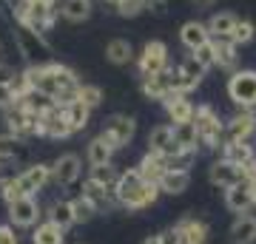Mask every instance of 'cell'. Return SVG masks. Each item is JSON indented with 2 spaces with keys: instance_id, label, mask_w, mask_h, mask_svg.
I'll return each instance as SVG.
<instances>
[{
  "instance_id": "cell-1",
  "label": "cell",
  "mask_w": 256,
  "mask_h": 244,
  "mask_svg": "<svg viewBox=\"0 0 256 244\" xmlns=\"http://www.w3.org/2000/svg\"><path fill=\"white\" fill-rule=\"evenodd\" d=\"M23 74L32 88L48 94L57 105H68L72 100H77V88H80V74L72 65L57 63V60H46L37 65H23Z\"/></svg>"
},
{
  "instance_id": "cell-2",
  "label": "cell",
  "mask_w": 256,
  "mask_h": 244,
  "mask_svg": "<svg viewBox=\"0 0 256 244\" xmlns=\"http://www.w3.org/2000/svg\"><path fill=\"white\" fill-rule=\"evenodd\" d=\"M114 196H117V205L122 210L140 213V210L154 208L162 193H160V188L154 182L142 179L137 168H126V171H120V179L114 185Z\"/></svg>"
},
{
  "instance_id": "cell-3",
  "label": "cell",
  "mask_w": 256,
  "mask_h": 244,
  "mask_svg": "<svg viewBox=\"0 0 256 244\" xmlns=\"http://www.w3.org/2000/svg\"><path fill=\"white\" fill-rule=\"evenodd\" d=\"M46 188H52V165L48 162H28L20 168L18 176L6 182L0 188V202L12 205V202L23 199V196H40Z\"/></svg>"
},
{
  "instance_id": "cell-4",
  "label": "cell",
  "mask_w": 256,
  "mask_h": 244,
  "mask_svg": "<svg viewBox=\"0 0 256 244\" xmlns=\"http://www.w3.org/2000/svg\"><path fill=\"white\" fill-rule=\"evenodd\" d=\"M60 17V0H18L12 3V20L34 28L37 34H48Z\"/></svg>"
},
{
  "instance_id": "cell-5",
  "label": "cell",
  "mask_w": 256,
  "mask_h": 244,
  "mask_svg": "<svg viewBox=\"0 0 256 244\" xmlns=\"http://www.w3.org/2000/svg\"><path fill=\"white\" fill-rule=\"evenodd\" d=\"M194 125L200 134V151H222L225 145V119L220 117V111L202 102L194 111Z\"/></svg>"
},
{
  "instance_id": "cell-6",
  "label": "cell",
  "mask_w": 256,
  "mask_h": 244,
  "mask_svg": "<svg viewBox=\"0 0 256 244\" xmlns=\"http://www.w3.org/2000/svg\"><path fill=\"white\" fill-rule=\"evenodd\" d=\"M12 37H14V45H18V54L26 60V65H37L52 60V45H48L46 34H37L34 28L23 26V23H14L12 26Z\"/></svg>"
},
{
  "instance_id": "cell-7",
  "label": "cell",
  "mask_w": 256,
  "mask_h": 244,
  "mask_svg": "<svg viewBox=\"0 0 256 244\" xmlns=\"http://www.w3.org/2000/svg\"><path fill=\"white\" fill-rule=\"evenodd\" d=\"M0 117H3L6 134L18 136V139H23V142L40 136V114H32V111H26L23 105H18V102L9 105V108H3Z\"/></svg>"
},
{
  "instance_id": "cell-8",
  "label": "cell",
  "mask_w": 256,
  "mask_h": 244,
  "mask_svg": "<svg viewBox=\"0 0 256 244\" xmlns=\"http://www.w3.org/2000/svg\"><path fill=\"white\" fill-rule=\"evenodd\" d=\"M228 100L236 105V108H256V71L254 68H236V71L228 77Z\"/></svg>"
},
{
  "instance_id": "cell-9",
  "label": "cell",
  "mask_w": 256,
  "mask_h": 244,
  "mask_svg": "<svg viewBox=\"0 0 256 244\" xmlns=\"http://www.w3.org/2000/svg\"><path fill=\"white\" fill-rule=\"evenodd\" d=\"M137 77H151V74H160L165 68H171V57H168V45L162 40H148L142 48H140L137 60Z\"/></svg>"
},
{
  "instance_id": "cell-10",
  "label": "cell",
  "mask_w": 256,
  "mask_h": 244,
  "mask_svg": "<svg viewBox=\"0 0 256 244\" xmlns=\"http://www.w3.org/2000/svg\"><path fill=\"white\" fill-rule=\"evenodd\" d=\"M6 219L18 230H32L34 225L43 222V202L37 196H23V199L6 205Z\"/></svg>"
},
{
  "instance_id": "cell-11",
  "label": "cell",
  "mask_w": 256,
  "mask_h": 244,
  "mask_svg": "<svg viewBox=\"0 0 256 244\" xmlns=\"http://www.w3.org/2000/svg\"><path fill=\"white\" fill-rule=\"evenodd\" d=\"M100 134H106V139H108L117 151H122V148H131V142H134V136H137V119L128 117V114H111L106 122H102V131Z\"/></svg>"
},
{
  "instance_id": "cell-12",
  "label": "cell",
  "mask_w": 256,
  "mask_h": 244,
  "mask_svg": "<svg viewBox=\"0 0 256 244\" xmlns=\"http://www.w3.org/2000/svg\"><path fill=\"white\" fill-rule=\"evenodd\" d=\"M48 165H52V188L57 190H68L82 176V159L77 154H60Z\"/></svg>"
},
{
  "instance_id": "cell-13",
  "label": "cell",
  "mask_w": 256,
  "mask_h": 244,
  "mask_svg": "<svg viewBox=\"0 0 256 244\" xmlns=\"http://www.w3.org/2000/svg\"><path fill=\"white\" fill-rule=\"evenodd\" d=\"M245 179H248L245 168L234 165L230 159H225V156H216V159L208 165V182L220 190H228V188H234V185H239V182H245Z\"/></svg>"
},
{
  "instance_id": "cell-14",
  "label": "cell",
  "mask_w": 256,
  "mask_h": 244,
  "mask_svg": "<svg viewBox=\"0 0 256 244\" xmlns=\"http://www.w3.org/2000/svg\"><path fill=\"white\" fill-rule=\"evenodd\" d=\"M74 136L68 119H66V108L63 105H54L48 108L46 114H40V139H48V142H60V139H68Z\"/></svg>"
},
{
  "instance_id": "cell-15",
  "label": "cell",
  "mask_w": 256,
  "mask_h": 244,
  "mask_svg": "<svg viewBox=\"0 0 256 244\" xmlns=\"http://www.w3.org/2000/svg\"><path fill=\"white\" fill-rule=\"evenodd\" d=\"M256 134V111L236 108L225 119V142H245Z\"/></svg>"
},
{
  "instance_id": "cell-16",
  "label": "cell",
  "mask_w": 256,
  "mask_h": 244,
  "mask_svg": "<svg viewBox=\"0 0 256 244\" xmlns=\"http://www.w3.org/2000/svg\"><path fill=\"white\" fill-rule=\"evenodd\" d=\"M176 236H180V244H208L210 242V227L205 219L196 216H182L174 225Z\"/></svg>"
},
{
  "instance_id": "cell-17",
  "label": "cell",
  "mask_w": 256,
  "mask_h": 244,
  "mask_svg": "<svg viewBox=\"0 0 256 244\" xmlns=\"http://www.w3.org/2000/svg\"><path fill=\"white\" fill-rule=\"evenodd\" d=\"M80 196H86V199L92 202L94 208H97V213H114V210H120L117 196H114V188H102V185H97V182H92V179L82 182Z\"/></svg>"
},
{
  "instance_id": "cell-18",
  "label": "cell",
  "mask_w": 256,
  "mask_h": 244,
  "mask_svg": "<svg viewBox=\"0 0 256 244\" xmlns=\"http://www.w3.org/2000/svg\"><path fill=\"white\" fill-rule=\"evenodd\" d=\"M220 156L230 159V162L239 165V168H245V176L256 168V145L250 142V139H245V142H225Z\"/></svg>"
},
{
  "instance_id": "cell-19",
  "label": "cell",
  "mask_w": 256,
  "mask_h": 244,
  "mask_svg": "<svg viewBox=\"0 0 256 244\" xmlns=\"http://www.w3.org/2000/svg\"><path fill=\"white\" fill-rule=\"evenodd\" d=\"M146 145H148L146 151L160 154V156H168V154H174V151H180L174 142V128H171V122H160V125L151 128L146 136Z\"/></svg>"
},
{
  "instance_id": "cell-20",
  "label": "cell",
  "mask_w": 256,
  "mask_h": 244,
  "mask_svg": "<svg viewBox=\"0 0 256 244\" xmlns=\"http://www.w3.org/2000/svg\"><path fill=\"white\" fill-rule=\"evenodd\" d=\"M140 91H142L146 100L154 102H162L165 97H171V68L151 74V77H140Z\"/></svg>"
},
{
  "instance_id": "cell-21",
  "label": "cell",
  "mask_w": 256,
  "mask_h": 244,
  "mask_svg": "<svg viewBox=\"0 0 256 244\" xmlns=\"http://www.w3.org/2000/svg\"><path fill=\"white\" fill-rule=\"evenodd\" d=\"M162 108H165L168 122L176 125V122H191L196 105L188 100V94H171V97H165V100H162Z\"/></svg>"
},
{
  "instance_id": "cell-22",
  "label": "cell",
  "mask_w": 256,
  "mask_h": 244,
  "mask_svg": "<svg viewBox=\"0 0 256 244\" xmlns=\"http://www.w3.org/2000/svg\"><path fill=\"white\" fill-rule=\"evenodd\" d=\"M43 219L48 222H54L57 227H63L66 233L74 227V210H72V199H66V196H54V199L43 205Z\"/></svg>"
},
{
  "instance_id": "cell-23",
  "label": "cell",
  "mask_w": 256,
  "mask_h": 244,
  "mask_svg": "<svg viewBox=\"0 0 256 244\" xmlns=\"http://www.w3.org/2000/svg\"><path fill=\"white\" fill-rule=\"evenodd\" d=\"M114 154H117V148L106 139V134H97L88 139L86 145V162L88 168H97V165H111L114 162Z\"/></svg>"
},
{
  "instance_id": "cell-24",
  "label": "cell",
  "mask_w": 256,
  "mask_h": 244,
  "mask_svg": "<svg viewBox=\"0 0 256 244\" xmlns=\"http://www.w3.org/2000/svg\"><path fill=\"white\" fill-rule=\"evenodd\" d=\"M225 208H228L234 216L250 213V210L256 208L254 193H250V188H248V182H239V185H234V188L225 190Z\"/></svg>"
},
{
  "instance_id": "cell-25",
  "label": "cell",
  "mask_w": 256,
  "mask_h": 244,
  "mask_svg": "<svg viewBox=\"0 0 256 244\" xmlns=\"http://www.w3.org/2000/svg\"><path fill=\"white\" fill-rule=\"evenodd\" d=\"M210 43H214V51H216V68L234 74L239 68V45L230 37H216Z\"/></svg>"
},
{
  "instance_id": "cell-26",
  "label": "cell",
  "mask_w": 256,
  "mask_h": 244,
  "mask_svg": "<svg viewBox=\"0 0 256 244\" xmlns=\"http://www.w3.org/2000/svg\"><path fill=\"white\" fill-rule=\"evenodd\" d=\"M176 74H180V80H182V91L188 94V91H194V88H200L202 85V80L208 77V68L196 63V57L194 54H188L182 63L176 65Z\"/></svg>"
},
{
  "instance_id": "cell-27",
  "label": "cell",
  "mask_w": 256,
  "mask_h": 244,
  "mask_svg": "<svg viewBox=\"0 0 256 244\" xmlns=\"http://www.w3.org/2000/svg\"><path fill=\"white\" fill-rule=\"evenodd\" d=\"M180 43H182L188 51H196L200 45L210 43L208 26H205L202 20H188V23H182V26H180Z\"/></svg>"
},
{
  "instance_id": "cell-28",
  "label": "cell",
  "mask_w": 256,
  "mask_h": 244,
  "mask_svg": "<svg viewBox=\"0 0 256 244\" xmlns=\"http://www.w3.org/2000/svg\"><path fill=\"white\" fill-rule=\"evenodd\" d=\"M106 60H108L111 65L122 68V65H131L134 60H137V51H134L131 40H126V37H114V40L106 43Z\"/></svg>"
},
{
  "instance_id": "cell-29",
  "label": "cell",
  "mask_w": 256,
  "mask_h": 244,
  "mask_svg": "<svg viewBox=\"0 0 256 244\" xmlns=\"http://www.w3.org/2000/svg\"><path fill=\"white\" fill-rule=\"evenodd\" d=\"M162 196H182L191 188V171H165L156 182Z\"/></svg>"
},
{
  "instance_id": "cell-30",
  "label": "cell",
  "mask_w": 256,
  "mask_h": 244,
  "mask_svg": "<svg viewBox=\"0 0 256 244\" xmlns=\"http://www.w3.org/2000/svg\"><path fill=\"white\" fill-rule=\"evenodd\" d=\"M230 244H256V216L254 213H242L234 219V225L228 230Z\"/></svg>"
},
{
  "instance_id": "cell-31",
  "label": "cell",
  "mask_w": 256,
  "mask_h": 244,
  "mask_svg": "<svg viewBox=\"0 0 256 244\" xmlns=\"http://www.w3.org/2000/svg\"><path fill=\"white\" fill-rule=\"evenodd\" d=\"M94 14V0H60V17L68 23H86Z\"/></svg>"
},
{
  "instance_id": "cell-32",
  "label": "cell",
  "mask_w": 256,
  "mask_h": 244,
  "mask_svg": "<svg viewBox=\"0 0 256 244\" xmlns=\"http://www.w3.org/2000/svg\"><path fill=\"white\" fill-rule=\"evenodd\" d=\"M32 244H66V230L63 227H57L54 222H48V219H43L40 225L32 227Z\"/></svg>"
},
{
  "instance_id": "cell-33",
  "label": "cell",
  "mask_w": 256,
  "mask_h": 244,
  "mask_svg": "<svg viewBox=\"0 0 256 244\" xmlns=\"http://www.w3.org/2000/svg\"><path fill=\"white\" fill-rule=\"evenodd\" d=\"M28 156V142L18 139V136L0 131V159H9V162H23Z\"/></svg>"
},
{
  "instance_id": "cell-34",
  "label": "cell",
  "mask_w": 256,
  "mask_h": 244,
  "mask_svg": "<svg viewBox=\"0 0 256 244\" xmlns=\"http://www.w3.org/2000/svg\"><path fill=\"white\" fill-rule=\"evenodd\" d=\"M14 102H18V105H23L26 111H32V114H46L48 108H54V105H57L48 94H43V91H37V88H28L26 94H20Z\"/></svg>"
},
{
  "instance_id": "cell-35",
  "label": "cell",
  "mask_w": 256,
  "mask_h": 244,
  "mask_svg": "<svg viewBox=\"0 0 256 244\" xmlns=\"http://www.w3.org/2000/svg\"><path fill=\"white\" fill-rule=\"evenodd\" d=\"M134 168L140 171V176H142V179H146V182H154V185L160 182V176L165 173L162 156H160V154H151V151H146V154L140 156V162L134 165Z\"/></svg>"
},
{
  "instance_id": "cell-36",
  "label": "cell",
  "mask_w": 256,
  "mask_h": 244,
  "mask_svg": "<svg viewBox=\"0 0 256 244\" xmlns=\"http://www.w3.org/2000/svg\"><path fill=\"white\" fill-rule=\"evenodd\" d=\"M236 14L234 11H214L208 17V31H210V40H216V37H230V31H234V26H236Z\"/></svg>"
},
{
  "instance_id": "cell-37",
  "label": "cell",
  "mask_w": 256,
  "mask_h": 244,
  "mask_svg": "<svg viewBox=\"0 0 256 244\" xmlns=\"http://www.w3.org/2000/svg\"><path fill=\"white\" fill-rule=\"evenodd\" d=\"M66 108V119H68V125H72L74 134H82L86 128H88V122H92V108H86L80 100H72L68 105H63Z\"/></svg>"
},
{
  "instance_id": "cell-38",
  "label": "cell",
  "mask_w": 256,
  "mask_h": 244,
  "mask_svg": "<svg viewBox=\"0 0 256 244\" xmlns=\"http://www.w3.org/2000/svg\"><path fill=\"white\" fill-rule=\"evenodd\" d=\"M174 128V142L180 151H200V134H196V125L191 122H176Z\"/></svg>"
},
{
  "instance_id": "cell-39",
  "label": "cell",
  "mask_w": 256,
  "mask_h": 244,
  "mask_svg": "<svg viewBox=\"0 0 256 244\" xmlns=\"http://www.w3.org/2000/svg\"><path fill=\"white\" fill-rule=\"evenodd\" d=\"M196 156H200V151H174V154L162 156V165L165 171H191L196 165Z\"/></svg>"
},
{
  "instance_id": "cell-40",
  "label": "cell",
  "mask_w": 256,
  "mask_h": 244,
  "mask_svg": "<svg viewBox=\"0 0 256 244\" xmlns=\"http://www.w3.org/2000/svg\"><path fill=\"white\" fill-rule=\"evenodd\" d=\"M77 100L86 105V108L97 111L106 102V94H102L100 85H94V82H80V88H77Z\"/></svg>"
},
{
  "instance_id": "cell-41",
  "label": "cell",
  "mask_w": 256,
  "mask_h": 244,
  "mask_svg": "<svg viewBox=\"0 0 256 244\" xmlns=\"http://www.w3.org/2000/svg\"><path fill=\"white\" fill-rule=\"evenodd\" d=\"M72 210H74V225H92L94 219L100 216L97 208H94L86 196H74V199H72Z\"/></svg>"
},
{
  "instance_id": "cell-42",
  "label": "cell",
  "mask_w": 256,
  "mask_h": 244,
  "mask_svg": "<svg viewBox=\"0 0 256 244\" xmlns=\"http://www.w3.org/2000/svg\"><path fill=\"white\" fill-rule=\"evenodd\" d=\"M86 179L97 182V185H102V188H114V185H117V179H120V168L114 162H111V165H97V168H92V171H88V176H86Z\"/></svg>"
},
{
  "instance_id": "cell-43",
  "label": "cell",
  "mask_w": 256,
  "mask_h": 244,
  "mask_svg": "<svg viewBox=\"0 0 256 244\" xmlns=\"http://www.w3.org/2000/svg\"><path fill=\"white\" fill-rule=\"evenodd\" d=\"M254 37H256V26L250 23V20H242V17H239L236 26H234V31H230V40H234L236 45H248Z\"/></svg>"
},
{
  "instance_id": "cell-44",
  "label": "cell",
  "mask_w": 256,
  "mask_h": 244,
  "mask_svg": "<svg viewBox=\"0 0 256 244\" xmlns=\"http://www.w3.org/2000/svg\"><path fill=\"white\" fill-rule=\"evenodd\" d=\"M114 11H117L120 17H137V14L146 11V0H120L117 6H114Z\"/></svg>"
},
{
  "instance_id": "cell-45",
  "label": "cell",
  "mask_w": 256,
  "mask_h": 244,
  "mask_svg": "<svg viewBox=\"0 0 256 244\" xmlns=\"http://www.w3.org/2000/svg\"><path fill=\"white\" fill-rule=\"evenodd\" d=\"M194 57H196V63L200 65H205V68H216V51H214V43H205V45H200L196 51H191Z\"/></svg>"
},
{
  "instance_id": "cell-46",
  "label": "cell",
  "mask_w": 256,
  "mask_h": 244,
  "mask_svg": "<svg viewBox=\"0 0 256 244\" xmlns=\"http://www.w3.org/2000/svg\"><path fill=\"white\" fill-rule=\"evenodd\" d=\"M0 244H20L18 227L9 225V222H0Z\"/></svg>"
},
{
  "instance_id": "cell-47",
  "label": "cell",
  "mask_w": 256,
  "mask_h": 244,
  "mask_svg": "<svg viewBox=\"0 0 256 244\" xmlns=\"http://www.w3.org/2000/svg\"><path fill=\"white\" fill-rule=\"evenodd\" d=\"M18 176V162H9V159H0V188L6 185V182H12Z\"/></svg>"
},
{
  "instance_id": "cell-48",
  "label": "cell",
  "mask_w": 256,
  "mask_h": 244,
  "mask_svg": "<svg viewBox=\"0 0 256 244\" xmlns=\"http://www.w3.org/2000/svg\"><path fill=\"white\" fill-rule=\"evenodd\" d=\"M14 91H12V85L9 82H0V111L3 108H9V105H14Z\"/></svg>"
},
{
  "instance_id": "cell-49",
  "label": "cell",
  "mask_w": 256,
  "mask_h": 244,
  "mask_svg": "<svg viewBox=\"0 0 256 244\" xmlns=\"http://www.w3.org/2000/svg\"><path fill=\"white\" fill-rule=\"evenodd\" d=\"M14 68H12V63H6L3 57H0V82H12V77H14Z\"/></svg>"
},
{
  "instance_id": "cell-50",
  "label": "cell",
  "mask_w": 256,
  "mask_h": 244,
  "mask_svg": "<svg viewBox=\"0 0 256 244\" xmlns=\"http://www.w3.org/2000/svg\"><path fill=\"white\" fill-rule=\"evenodd\" d=\"M160 242H162V244H180V236H176L174 227H168V230L160 233Z\"/></svg>"
},
{
  "instance_id": "cell-51",
  "label": "cell",
  "mask_w": 256,
  "mask_h": 244,
  "mask_svg": "<svg viewBox=\"0 0 256 244\" xmlns=\"http://www.w3.org/2000/svg\"><path fill=\"white\" fill-rule=\"evenodd\" d=\"M248 188H250V193H254V202H256V168H254V171H250V173H248Z\"/></svg>"
},
{
  "instance_id": "cell-52",
  "label": "cell",
  "mask_w": 256,
  "mask_h": 244,
  "mask_svg": "<svg viewBox=\"0 0 256 244\" xmlns=\"http://www.w3.org/2000/svg\"><path fill=\"white\" fill-rule=\"evenodd\" d=\"M194 6H202V9H205V6H214V3H216V0H191Z\"/></svg>"
},
{
  "instance_id": "cell-53",
  "label": "cell",
  "mask_w": 256,
  "mask_h": 244,
  "mask_svg": "<svg viewBox=\"0 0 256 244\" xmlns=\"http://www.w3.org/2000/svg\"><path fill=\"white\" fill-rule=\"evenodd\" d=\"M142 244H162V242H160V233H156V236H148Z\"/></svg>"
},
{
  "instance_id": "cell-54",
  "label": "cell",
  "mask_w": 256,
  "mask_h": 244,
  "mask_svg": "<svg viewBox=\"0 0 256 244\" xmlns=\"http://www.w3.org/2000/svg\"><path fill=\"white\" fill-rule=\"evenodd\" d=\"M106 3H111V6H117V3H120V0H106Z\"/></svg>"
},
{
  "instance_id": "cell-55",
  "label": "cell",
  "mask_w": 256,
  "mask_h": 244,
  "mask_svg": "<svg viewBox=\"0 0 256 244\" xmlns=\"http://www.w3.org/2000/svg\"><path fill=\"white\" fill-rule=\"evenodd\" d=\"M0 57H3V40H0Z\"/></svg>"
}]
</instances>
